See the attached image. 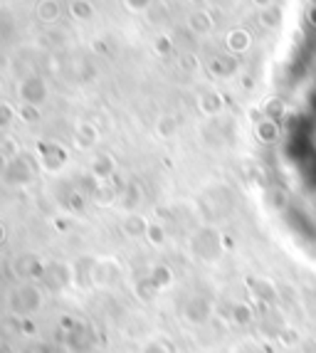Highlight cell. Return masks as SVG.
<instances>
[{"label": "cell", "instance_id": "cell-1", "mask_svg": "<svg viewBox=\"0 0 316 353\" xmlns=\"http://www.w3.org/2000/svg\"><path fill=\"white\" fill-rule=\"evenodd\" d=\"M37 12H40L42 20H55L57 18L59 8H57V3H52V0H42L40 6H37Z\"/></svg>", "mask_w": 316, "mask_h": 353}]
</instances>
